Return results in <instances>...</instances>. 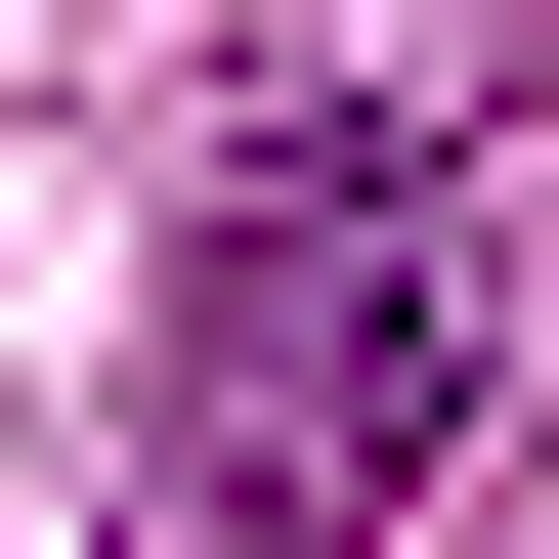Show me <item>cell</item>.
Returning a JSON list of instances; mask_svg holds the SVG:
<instances>
[{
    "label": "cell",
    "instance_id": "6da1fadb",
    "mask_svg": "<svg viewBox=\"0 0 559 559\" xmlns=\"http://www.w3.org/2000/svg\"><path fill=\"white\" fill-rule=\"evenodd\" d=\"M474 130H259L215 173V259H173V559H388L430 516V430H474Z\"/></svg>",
    "mask_w": 559,
    "mask_h": 559
}]
</instances>
